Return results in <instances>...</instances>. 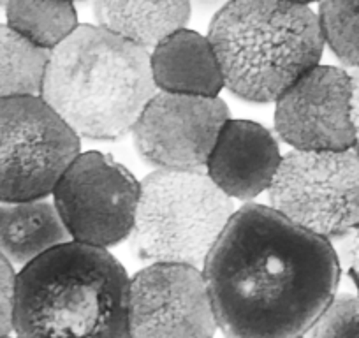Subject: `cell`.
I'll return each mask as SVG.
<instances>
[{"mask_svg":"<svg viewBox=\"0 0 359 338\" xmlns=\"http://www.w3.org/2000/svg\"><path fill=\"white\" fill-rule=\"evenodd\" d=\"M201 271L226 338H303L340 280L331 241L262 205L234 212Z\"/></svg>","mask_w":359,"mask_h":338,"instance_id":"1","label":"cell"},{"mask_svg":"<svg viewBox=\"0 0 359 338\" xmlns=\"http://www.w3.org/2000/svg\"><path fill=\"white\" fill-rule=\"evenodd\" d=\"M157 94L150 53L99 25H81L50 53L41 99L78 137L133 133Z\"/></svg>","mask_w":359,"mask_h":338,"instance_id":"2","label":"cell"},{"mask_svg":"<svg viewBox=\"0 0 359 338\" xmlns=\"http://www.w3.org/2000/svg\"><path fill=\"white\" fill-rule=\"evenodd\" d=\"M129 277L104 248L67 241L16 273V338H129Z\"/></svg>","mask_w":359,"mask_h":338,"instance_id":"3","label":"cell"},{"mask_svg":"<svg viewBox=\"0 0 359 338\" xmlns=\"http://www.w3.org/2000/svg\"><path fill=\"white\" fill-rule=\"evenodd\" d=\"M224 87L250 102L278 101L319 65V15L287 2H231L210 25Z\"/></svg>","mask_w":359,"mask_h":338,"instance_id":"4","label":"cell"},{"mask_svg":"<svg viewBox=\"0 0 359 338\" xmlns=\"http://www.w3.org/2000/svg\"><path fill=\"white\" fill-rule=\"evenodd\" d=\"M234 215L233 201L199 171H155L141 182L130 243L151 264L203 270Z\"/></svg>","mask_w":359,"mask_h":338,"instance_id":"5","label":"cell"},{"mask_svg":"<svg viewBox=\"0 0 359 338\" xmlns=\"http://www.w3.org/2000/svg\"><path fill=\"white\" fill-rule=\"evenodd\" d=\"M79 137L41 97L0 99V203L53 194Z\"/></svg>","mask_w":359,"mask_h":338,"instance_id":"6","label":"cell"},{"mask_svg":"<svg viewBox=\"0 0 359 338\" xmlns=\"http://www.w3.org/2000/svg\"><path fill=\"white\" fill-rule=\"evenodd\" d=\"M275 212L324 240L359 229V157L345 151H291L269 187Z\"/></svg>","mask_w":359,"mask_h":338,"instance_id":"7","label":"cell"},{"mask_svg":"<svg viewBox=\"0 0 359 338\" xmlns=\"http://www.w3.org/2000/svg\"><path fill=\"white\" fill-rule=\"evenodd\" d=\"M141 184L101 151L74 158L53 191V205L72 241L108 248L130 236Z\"/></svg>","mask_w":359,"mask_h":338,"instance_id":"8","label":"cell"},{"mask_svg":"<svg viewBox=\"0 0 359 338\" xmlns=\"http://www.w3.org/2000/svg\"><path fill=\"white\" fill-rule=\"evenodd\" d=\"M129 338H213L217 317L201 270L150 264L129 280Z\"/></svg>","mask_w":359,"mask_h":338,"instance_id":"9","label":"cell"},{"mask_svg":"<svg viewBox=\"0 0 359 338\" xmlns=\"http://www.w3.org/2000/svg\"><path fill=\"white\" fill-rule=\"evenodd\" d=\"M227 120L229 109L219 97L157 92L134 126V147L161 171H198Z\"/></svg>","mask_w":359,"mask_h":338,"instance_id":"10","label":"cell"},{"mask_svg":"<svg viewBox=\"0 0 359 338\" xmlns=\"http://www.w3.org/2000/svg\"><path fill=\"white\" fill-rule=\"evenodd\" d=\"M275 127L298 151L352 150L351 74L317 65L278 99Z\"/></svg>","mask_w":359,"mask_h":338,"instance_id":"11","label":"cell"},{"mask_svg":"<svg viewBox=\"0 0 359 338\" xmlns=\"http://www.w3.org/2000/svg\"><path fill=\"white\" fill-rule=\"evenodd\" d=\"M282 158L277 140L261 123L227 120L206 162V175L227 198L245 201L269 191Z\"/></svg>","mask_w":359,"mask_h":338,"instance_id":"12","label":"cell"},{"mask_svg":"<svg viewBox=\"0 0 359 338\" xmlns=\"http://www.w3.org/2000/svg\"><path fill=\"white\" fill-rule=\"evenodd\" d=\"M150 67L155 87L165 94L219 97L222 71L208 37L182 29L151 50Z\"/></svg>","mask_w":359,"mask_h":338,"instance_id":"13","label":"cell"},{"mask_svg":"<svg viewBox=\"0 0 359 338\" xmlns=\"http://www.w3.org/2000/svg\"><path fill=\"white\" fill-rule=\"evenodd\" d=\"M69 238L53 203H0V256L13 266L25 268Z\"/></svg>","mask_w":359,"mask_h":338,"instance_id":"14","label":"cell"},{"mask_svg":"<svg viewBox=\"0 0 359 338\" xmlns=\"http://www.w3.org/2000/svg\"><path fill=\"white\" fill-rule=\"evenodd\" d=\"M99 27L148 51L189 22L187 2H95Z\"/></svg>","mask_w":359,"mask_h":338,"instance_id":"15","label":"cell"},{"mask_svg":"<svg viewBox=\"0 0 359 338\" xmlns=\"http://www.w3.org/2000/svg\"><path fill=\"white\" fill-rule=\"evenodd\" d=\"M50 53L0 23V99L41 97Z\"/></svg>","mask_w":359,"mask_h":338,"instance_id":"16","label":"cell"},{"mask_svg":"<svg viewBox=\"0 0 359 338\" xmlns=\"http://www.w3.org/2000/svg\"><path fill=\"white\" fill-rule=\"evenodd\" d=\"M4 8L8 25L46 51L60 46L78 29V16L72 4L9 2Z\"/></svg>","mask_w":359,"mask_h":338,"instance_id":"17","label":"cell"},{"mask_svg":"<svg viewBox=\"0 0 359 338\" xmlns=\"http://www.w3.org/2000/svg\"><path fill=\"white\" fill-rule=\"evenodd\" d=\"M319 22L331 51L344 64L359 69V2H324Z\"/></svg>","mask_w":359,"mask_h":338,"instance_id":"18","label":"cell"},{"mask_svg":"<svg viewBox=\"0 0 359 338\" xmlns=\"http://www.w3.org/2000/svg\"><path fill=\"white\" fill-rule=\"evenodd\" d=\"M309 338H359L358 296H334L309 331Z\"/></svg>","mask_w":359,"mask_h":338,"instance_id":"19","label":"cell"},{"mask_svg":"<svg viewBox=\"0 0 359 338\" xmlns=\"http://www.w3.org/2000/svg\"><path fill=\"white\" fill-rule=\"evenodd\" d=\"M16 271L0 256V338L11 337L13 312H15Z\"/></svg>","mask_w":359,"mask_h":338,"instance_id":"20","label":"cell"},{"mask_svg":"<svg viewBox=\"0 0 359 338\" xmlns=\"http://www.w3.org/2000/svg\"><path fill=\"white\" fill-rule=\"evenodd\" d=\"M351 74V120L354 129V148L359 157V69H354Z\"/></svg>","mask_w":359,"mask_h":338,"instance_id":"21","label":"cell"},{"mask_svg":"<svg viewBox=\"0 0 359 338\" xmlns=\"http://www.w3.org/2000/svg\"><path fill=\"white\" fill-rule=\"evenodd\" d=\"M348 273L359 278V229L351 234V241H348Z\"/></svg>","mask_w":359,"mask_h":338,"instance_id":"22","label":"cell"},{"mask_svg":"<svg viewBox=\"0 0 359 338\" xmlns=\"http://www.w3.org/2000/svg\"><path fill=\"white\" fill-rule=\"evenodd\" d=\"M348 277L352 278V282H354L355 288H358V292H359V278H358V277H354V275H351V273H348ZM358 298H359V296H358Z\"/></svg>","mask_w":359,"mask_h":338,"instance_id":"23","label":"cell"},{"mask_svg":"<svg viewBox=\"0 0 359 338\" xmlns=\"http://www.w3.org/2000/svg\"><path fill=\"white\" fill-rule=\"evenodd\" d=\"M6 338H16V337H6Z\"/></svg>","mask_w":359,"mask_h":338,"instance_id":"24","label":"cell"}]
</instances>
